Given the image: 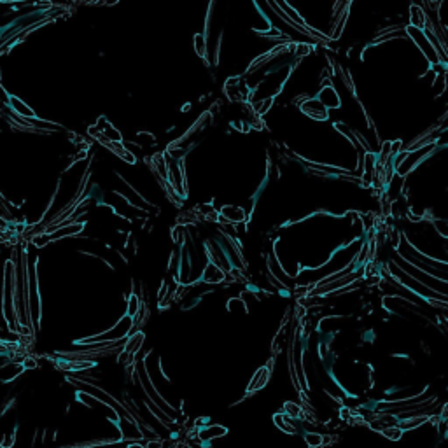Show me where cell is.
I'll return each mask as SVG.
<instances>
[{
	"instance_id": "obj_6",
	"label": "cell",
	"mask_w": 448,
	"mask_h": 448,
	"mask_svg": "<svg viewBox=\"0 0 448 448\" xmlns=\"http://www.w3.org/2000/svg\"><path fill=\"white\" fill-rule=\"evenodd\" d=\"M228 429L224 426H219V424H214V426H201L200 429L196 431V438L201 443H208V441L219 440V438L226 436Z\"/></svg>"
},
{
	"instance_id": "obj_5",
	"label": "cell",
	"mask_w": 448,
	"mask_h": 448,
	"mask_svg": "<svg viewBox=\"0 0 448 448\" xmlns=\"http://www.w3.org/2000/svg\"><path fill=\"white\" fill-rule=\"evenodd\" d=\"M270 377H271V364H266V366H261L259 370L256 371L254 377L251 378V382H249V385H247V396L249 394H254L257 392V390H261L264 385H266L268 382H270Z\"/></svg>"
},
{
	"instance_id": "obj_8",
	"label": "cell",
	"mask_w": 448,
	"mask_h": 448,
	"mask_svg": "<svg viewBox=\"0 0 448 448\" xmlns=\"http://www.w3.org/2000/svg\"><path fill=\"white\" fill-rule=\"evenodd\" d=\"M408 18H410V25H408V26H413V28H419V30L426 28L427 12H426V9H424V7H420V5H417V4H411Z\"/></svg>"
},
{
	"instance_id": "obj_11",
	"label": "cell",
	"mask_w": 448,
	"mask_h": 448,
	"mask_svg": "<svg viewBox=\"0 0 448 448\" xmlns=\"http://www.w3.org/2000/svg\"><path fill=\"white\" fill-rule=\"evenodd\" d=\"M140 310H142V301H140V298H138V294L137 293H130L128 301H126V315L133 319Z\"/></svg>"
},
{
	"instance_id": "obj_3",
	"label": "cell",
	"mask_w": 448,
	"mask_h": 448,
	"mask_svg": "<svg viewBox=\"0 0 448 448\" xmlns=\"http://www.w3.org/2000/svg\"><path fill=\"white\" fill-rule=\"evenodd\" d=\"M300 111L303 114H307L308 118L315 119V121H326V119H329V111L317 98H305L300 104Z\"/></svg>"
},
{
	"instance_id": "obj_7",
	"label": "cell",
	"mask_w": 448,
	"mask_h": 448,
	"mask_svg": "<svg viewBox=\"0 0 448 448\" xmlns=\"http://www.w3.org/2000/svg\"><path fill=\"white\" fill-rule=\"evenodd\" d=\"M200 280L205 282V284H219V282L226 280V273H224L221 268L215 266L214 263L207 261L203 270H201V273H200Z\"/></svg>"
},
{
	"instance_id": "obj_13",
	"label": "cell",
	"mask_w": 448,
	"mask_h": 448,
	"mask_svg": "<svg viewBox=\"0 0 448 448\" xmlns=\"http://www.w3.org/2000/svg\"><path fill=\"white\" fill-rule=\"evenodd\" d=\"M194 51H196V55L200 56V58H207V51H208V42H207V37H205V34L201 32V34H196L194 35Z\"/></svg>"
},
{
	"instance_id": "obj_4",
	"label": "cell",
	"mask_w": 448,
	"mask_h": 448,
	"mask_svg": "<svg viewBox=\"0 0 448 448\" xmlns=\"http://www.w3.org/2000/svg\"><path fill=\"white\" fill-rule=\"evenodd\" d=\"M317 98L319 102H320V104L324 105V107L327 109V111H329V109H338L340 107V95H338V91H336V88H334L333 84H331V81L329 79H326V81H324V84H322V88H320V91L317 93Z\"/></svg>"
},
{
	"instance_id": "obj_1",
	"label": "cell",
	"mask_w": 448,
	"mask_h": 448,
	"mask_svg": "<svg viewBox=\"0 0 448 448\" xmlns=\"http://www.w3.org/2000/svg\"><path fill=\"white\" fill-rule=\"evenodd\" d=\"M404 32H406V37L411 39V41L417 44V48L422 51V55L426 56L429 67H434L438 63H447L440 58V55H438V51L434 49V46L431 44L429 39H427L426 34H424V30L413 28V26H404Z\"/></svg>"
},
{
	"instance_id": "obj_9",
	"label": "cell",
	"mask_w": 448,
	"mask_h": 448,
	"mask_svg": "<svg viewBox=\"0 0 448 448\" xmlns=\"http://www.w3.org/2000/svg\"><path fill=\"white\" fill-rule=\"evenodd\" d=\"M273 424L282 431V433L289 434V436H296V433H298L296 426H294L293 420L287 419V417H285L282 411H278V413L273 415Z\"/></svg>"
},
{
	"instance_id": "obj_12",
	"label": "cell",
	"mask_w": 448,
	"mask_h": 448,
	"mask_svg": "<svg viewBox=\"0 0 448 448\" xmlns=\"http://www.w3.org/2000/svg\"><path fill=\"white\" fill-rule=\"evenodd\" d=\"M378 433H380L382 436L385 438V440H389V441H401V438H403L404 431L396 424V426L382 427V429H378Z\"/></svg>"
},
{
	"instance_id": "obj_10",
	"label": "cell",
	"mask_w": 448,
	"mask_h": 448,
	"mask_svg": "<svg viewBox=\"0 0 448 448\" xmlns=\"http://www.w3.org/2000/svg\"><path fill=\"white\" fill-rule=\"evenodd\" d=\"M282 413L287 417V419H305V411H303V406L298 403H294V401H285L284 406H282Z\"/></svg>"
},
{
	"instance_id": "obj_14",
	"label": "cell",
	"mask_w": 448,
	"mask_h": 448,
	"mask_svg": "<svg viewBox=\"0 0 448 448\" xmlns=\"http://www.w3.org/2000/svg\"><path fill=\"white\" fill-rule=\"evenodd\" d=\"M305 443L308 445V448H319L324 445V436L320 433L307 431V433H305Z\"/></svg>"
},
{
	"instance_id": "obj_2",
	"label": "cell",
	"mask_w": 448,
	"mask_h": 448,
	"mask_svg": "<svg viewBox=\"0 0 448 448\" xmlns=\"http://www.w3.org/2000/svg\"><path fill=\"white\" fill-rule=\"evenodd\" d=\"M219 214V221L217 222H226V224H233V226H238V224H249V215L247 210L238 205H222L217 210Z\"/></svg>"
}]
</instances>
